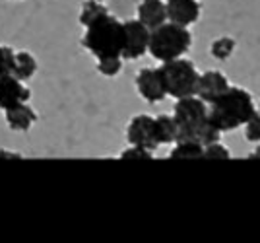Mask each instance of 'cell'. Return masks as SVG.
Listing matches in <instances>:
<instances>
[{
  "label": "cell",
  "instance_id": "1",
  "mask_svg": "<svg viewBox=\"0 0 260 243\" xmlns=\"http://www.w3.org/2000/svg\"><path fill=\"white\" fill-rule=\"evenodd\" d=\"M256 113V105L250 92L239 86H229L219 98L208 103L210 123L219 133H229L243 127Z\"/></svg>",
  "mask_w": 260,
  "mask_h": 243
},
{
  "label": "cell",
  "instance_id": "2",
  "mask_svg": "<svg viewBox=\"0 0 260 243\" xmlns=\"http://www.w3.org/2000/svg\"><path fill=\"white\" fill-rule=\"evenodd\" d=\"M173 117L179 125V140L188 138L208 146L221 138V133L210 123L208 103L198 96L179 98L175 101Z\"/></svg>",
  "mask_w": 260,
  "mask_h": 243
},
{
  "label": "cell",
  "instance_id": "3",
  "mask_svg": "<svg viewBox=\"0 0 260 243\" xmlns=\"http://www.w3.org/2000/svg\"><path fill=\"white\" fill-rule=\"evenodd\" d=\"M124 45V23L111 12L91 22L82 35V47L95 58L120 56Z\"/></svg>",
  "mask_w": 260,
  "mask_h": 243
},
{
  "label": "cell",
  "instance_id": "4",
  "mask_svg": "<svg viewBox=\"0 0 260 243\" xmlns=\"http://www.w3.org/2000/svg\"><path fill=\"white\" fill-rule=\"evenodd\" d=\"M190 47H192V34L186 25L165 22L159 27L152 29L148 53L155 60L165 63V60H173L186 55Z\"/></svg>",
  "mask_w": 260,
  "mask_h": 243
},
{
  "label": "cell",
  "instance_id": "5",
  "mask_svg": "<svg viewBox=\"0 0 260 243\" xmlns=\"http://www.w3.org/2000/svg\"><path fill=\"white\" fill-rule=\"evenodd\" d=\"M165 92L169 98H186V96H196V86H198V68L190 58H173V60H165L159 67Z\"/></svg>",
  "mask_w": 260,
  "mask_h": 243
},
{
  "label": "cell",
  "instance_id": "6",
  "mask_svg": "<svg viewBox=\"0 0 260 243\" xmlns=\"http://www.w3.org/2000/svg\"><path fill=\"white\" fill-rule=\"evenodd\" d=\"M122 23H124V45H122V55L120 56L124 60H138L140 56L148 53L152 32L138 18L126 20Z\"/></svg>",
  "mask_w": 260,
  "mask_h": 243
},
{
  "label": "cell",
  "instance_id": "7",
  "mask_svg": "<svg viewBox=\"0 0 260 243\" xmlns=\"http://www.w3.org/2000/svg\"><path fill=\"white\" fill-rule=\"evenodd\" d=\"M134 86L136 92L142 100H146L148 103H159L167 98V92H165V84H163V78L159 68L146 67L138 70V74L134 78Z\"/></svg>",
  "mask_w": 260,
  "mask_h": 243
},
{
  "label": "cell",
  "instance_id": "8",
  "mask_svg": "<svg viewBox=\"0 0 260 243\" xmlns=\"http://www.w3.org/2000/svg\"><path fill=\"white\" fill-rule=\"evenodd\" d=\"M126 140L132 146H142L148 150H155V134H153V115L140 113L134 115L126 125Z\"/></svg>",
  "mask_w": 260,
  "mask_h": 243
},
{
  "label": "cell",
  "instance_id": "9",
  "mask_svg": "<svg viewBox=\"0 0 260 243\" xmlns=\"http://www.w3.org/2000/svg\"><path fill=\"white\" fill-rule=\"evenodd\" d=\"M31 100V89L25 86V82L14 74H2L0 76V109L6 111Z\"/></svg>",
  "mask_w": 260,
  "mask_h": 243
},
{
  "label": "cell",
  "instance_id": "10",
  "mask_svg": "<svg viewBox=\"0 0 260 243\" xmlns=\"http://www.w3.org/2000/svg\"><path fill=\"white\" fill-rule=\"evenodd\" d=\"M228 76L221 72V70H206L204 74L198 76V86H196V96L200 100H204L206 103H212V101L219 98L225 89L229 88Z\"/></svg>",
  "mask_w": 260,
  "mask_h": 243
},
{
  "label": "cell",
  "instance_id": "11",
  "mask_svg": "<svg viewBox=\"0 0 260 243\" xmlns=\"http://www.w3.org/2000/svg\"><path fill=\"white\" fill-rule=\"evenodd\" d=\"M167 22L190 27L200 18V2L198 0H165Z\"/></svg>",
  "mask_w": 260,
  "mask_h": 243
},
{
  "label": "cell",
  "instance_id": "12",
  "mask_svg": "<svg viewBox=\"0 0 260 243\" xmlns=\"http://www.w3.org/2000/svg\"><path fill=\"white\" fill-rule=\"evenodd\" d=\"M4 121L8 125V129L14 133H27L37 123V111L33 109L27 101L18 103V105L4 111Z\"/></svg>",
  "mask_w": 260,
  "mask_h": 243
},
{
  "label": "cell",
  "instance_id": "13",
  "mask_svg": "<svg viewBox=\"0 0 260 243\" xmlns=\"http://www.w3.org/2000/svg\"><path fill=\"white\" fill-rule=\"evenodd\" d=\"M136 18L140 20L150 32L167 22V8L163 0H142L136 6Z\"/></svg>",
  "mask_w": 260,
  "mask_h": 243
},
{
  "label": "cell",
  "instance_id": "14",
  "mask_svg": "<svg viewBox=\"0 0 260 243\" xmlns=\"http://www.w3.org/2000/svg\"><path fill=\"white\" fill-rule=\"evenodd\" d=\"M153 134L157 146L161 144H175L179 140V125L175 121L173 115H153Z\"/></svg>",
  "mask_w": 260,
  "mask_h": 243
},
{
  "label": "cell",
  "instance_id": "15",
  "mask_svg": "<svg viewBox=\"0 0 260 243\" xmlns=\"http://www.w3.org/2000/svg\"><path fill=\"white\" fill-rule=\"evenodd\" d=\"M37 68H39L37 58H35L29 51H18V53H16V58H14V70H12L14 76H18L20 80L27 82L29 78L35 76Z\"/></svg>",
  "mask_w": 260,
  "mask_h": 243
},
{
  "label": "cell",
  "instance_id": "16",
  "mask_svg": "<svg viewBox=\"0 0 260 243\" xmlns=\"http://www.w3.org/2000/svg\"><path fill=\"white\" fill-rule=\"evenodd\" d=\"M169 158H204V144L196 142V140H188V138H181L173 144V150L169 152Z\"/></svg>",
  "mask_w": 260,
  "mask_h": 243
},
{
  "label": "cell",
  "instance_id": "17",
  "mask_svg": "<svg viewBox=\"0 0 260 243\" xmlns=\"http://www.w3.org/2000/svg\"><path fill=\"white\" fill-rule=\"evenodd\" d=\"M107 6L103 4V2H99V0H86L84 4H82V8H80V14H78V22L80 25H84L87 27L91 22H95L98 18H101L103 14H107Z\"/></svg>",
  "mask_w": 260,
  "mask_h": 243
},
{
  "label": "cell",
  "instance_id": "18",
  "mask_svg": "<svg viewBox=\"0 0 260 243\" xmlns=\"http://www.w3.org/2000/svg\"><path fill=\"white\" fill-rule=\"evenodd\" d=\"M235 49H237V41L233 37H229V35H221V37H217V39L212 41L210 55L214 56L216 60H228L235 53Z\"/></svg>",
  "mask_w": 260,
  "mask_h": 243
},
{
  "label": "cell",
  "instance_id": "19",
  "mask_svg": "<svg viewBox=\"0 0 260 243\" xmlns=\"http://www.w3.org/2000/svg\"><path fill=\"white\" fill-rule=\"evenodd\" d=\"M122 56H105V58H98V72L105 78H115L120 74L122 70Z\"/></svg>",
  "mask_w": 260,
  "mask_h": 243
},
{
  "label": "cell",
  "instance_id": "20",
  "mask_svg": "<svg viewBox=\"0 0 260 243\" xmlns=\"http://www.w3.org/2000/svg\"><path fill=\"white\" fill-rule=\"evenodd\" d=\"M245 129V140L252 144H258L260 142V111L256 109V113L250 117L249 121L243 125Z\"/></svg>",
  "mask_w": 260,
  "mask_h": 243
},
{
  "label": "cell",
  "instance_id": "21",
  "mask_svg": "<svg viewBox=\"0 0 260 243\" xmlns=\"http://www.w3.org/2000/svg\"><path fill=\"white\" fill-rule=\"evenodd\" d=\"M14 58H16V51L8 45H0V76L10 74L14 70Z\"/></svg>",
  "mask_w": 260,
  "mask_h": 243
},
{
  "label": "cell",
  "instance_id": "22",
  "mask_svg": "<svg viewBox=\"0 0 260 243\" xmlns=\"http://www.w3.org/2000/svg\"><path fill=\"white\" fill-rule=\"evenodd\" d=\"M119 158L120 160H152L153 150L142 148V146H132V144H130L126 150H122V152H120Z\"/></svg>",
  "mask_w": 260,
  "mask_h": 243
},
{
  "label": "cell",
  "instance_id": "23",
  "mask_svg": "<svg viewBox=\"0 0 260 243\" xmlns=\"http://www.w3.org/2000/svg\"><path fill=\"white\" fill-rule=\"evenodd\" d=\"M204 158H212V160H229L231 154H229V150L223 144L219 142V140H216V142L204 146Z\"/></svg>",
  "mask_w": 260,
  "mask_h": 243
},
{
  "label": "cell",
  "instance_id": "24",
  "mask_svg": "<svg viewBox=\"0 0 260 243\" xmlns=\"http://www.w3.org/2000/svg\"><path fill=\"white\" fill-rule=\"evenodd\" d=\"M0 158H22L20 154H10V152H6V150H0Z\"/></svg>",
  "mask_w": 260,
  "mask_h": 243
},
{
  "label": "cell",
  "instance_id": "25",
  "mask_svg": "<svg viewBox=\"0 0 260 243\" xmlns=\"http://www.w3.org/2000/svg\"><path fill=\"white\" fill-rule=\"evenodd\" d=\"M258 111H260V103H258Z\"/></svg>",
  "mask_w": 260,
  "mask_h": 243
},
{
  "label": "cell",
  "instance_id": "26",
  "mask_svg": "<svg viewBox=\"0 0 260 243\" xmlns=\"http://www.w3.org/2000/svg\"><path fill=\"white\" fill-rule=\"evenodd\" d=\"M99 2H103V0H99Z\"/></svg>",
  "mask_w": 260,
  "mask_h": 243
}]
</instances>
